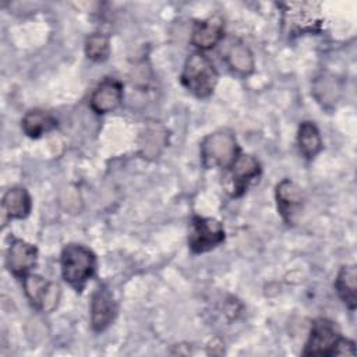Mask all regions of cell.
I'll list each match as a JSON object with an SVG mask.
<instances>
[{"label":"cell","mask_w":357,"mask_h":357,"mask_svg":"<svg viewBox=\"0 0 357 357\" xmlns=\"http://www.w3.org/2000/svg\"><path fill=\"white\" fill-rule=\"evenodd\" d=\"M340 337L342 335L332 321L326 318H318L311 325L303 356H335V350Z\"/></svg>","instance_id":"obj_6"},{"label":"cell","mask_w":357,"mask_h":357,"mask_svg":"<svg viewBox=\"0 0 357 357\" xmlns=\"http://www.w3.org/2000/svg\"><path fill=\"white\" fill-rule=\"evenodd\" d=\"M123 100V85L119 79L106 77L93 89L89 106L96 114H106L120 106Z\"/></svg>","instance_id":"obj_10"},{"label":"cell","mask_w":357,"mask_h":357,"mask_svg":"<svg viewBox=\"0 0 357 357\" xmlns=\"http://www.w3.org/2000/svg\"><path fill=\"white\" fill-rule=\"evenodd\" d=\"M223 59L227 66L240 73V74H250L254 70V56L251 50L240 40L230 39L225 49H223Z\"/></svg>","instance_id":"obj_15"},{"label":"cell","mask_w":357,"mask_h":357,"mask_svg":"<svg viewBox=\"0 0 357 357\" xmlns=\"http://www.w3.org/2000/svg\"><path fill=\"white\" fill-rule=\"evenodd\" d=\"M225 35V24L220 15H212L206 20L197 21L191 33V43L201 49L208 50L222 42Z\"/></svg>","instance_id":"obj_12"},{"label":"cell","mask_w":357,"mask_h":357,"mask_svg":"<svg viewBox=\"0 0 357 357\" xmlns=\"http://www.w3.org/2000/svg\"><path fill=\"white\" fill-rule=\"evenodd\" d=\"M21 280L25 296L35 310L40 312H52L56 310L61 296V290L57 283L49 282L35 273H29Z\"/></svg>","instance_id":"obj_5"},{"label":"cell","mask_w":357,"mask_h":357,"mask_svg":"<svg viewBox=\"0 0 357 357\" xmlns=\"http://www.w3.org/2000/svg\"><path fill=\"white\" fill-rule=\"evenodd\" d=\"M284 21L294 31H312L315 25L319 24V4L317 3H287L283 4Z\"/></svg>","instance_id":"obj_13"},{"label":"cell","mask_w":357,"mask_h":357,"mask_svg":"<svg viewBox=\"0 0 357 357\" xmlns=\"http://www.w3.org/2000/svg\"><path fill=\"white\" fill-rule=\"evenodd\" d=\"M1 208L8 219H25L32 209L31 195L24 187H13L3 195Z\"/></svg>","instance_id":"obj_14"},{"label":"cell","mask_w":357,"mask_h":357,"mask_svg":"<svg viewBox=\"0 0 357 357\" xmlns=\"http://www.w3.org/2000/svg\"><path fill=\"white\" fill-rule=\"evenodd\" d=\"M57 127V119L49 112L40 109L28 110L22 120L21 128L29 138H40Z\"/></svg>","instance_id":"obj_16"},{"label":"cell","mask_w":357,"mask_h":357,"mask_svg":"<svg viewBox=\"0 0 357 357\" xmlns=\"http://www.w3.org/2000/svg\"><path fill=\"white\" fill-rule=\"evenodd\" d=\"M199 153L206 169H229L241 152L234 134L230 130H219L202 139Z\"/></svg>","instance_id":"obj_3"},{"label":"cell","mask_w":357,"mask_h":357,"mask_svg":"<svg viewBox=\"0 0 357 357\" xmlns=\"http://www.w3.org/2000/svg\"><path fill=\"white\" fill-rule=\"evenodd\" d=\"M297 145L300 153L311 160L314 159L322 149V138L317 126L311 121H303L298 126L297 131Z\"/></svg>","instance_id":"obj_18"},{"label":"cell","mask_w":357,"mask_h":357,"mask_svg":"<svg viewBox=\"0 0 357 357\" xmlns=\"http://www.w3.org/2000/svg\"><path fill=\"white\" fill-rule=\"evenodd\" d=\"M335 287L344 305L354 311L357 307V272L354 265H343L339 269Z\"/></svg>","instance_id":"obj_17"},{"label":"cell","mask_w":357,"mask_h":357,"mask_svg":"<svg viewBox=\"0 0 357 357\" xmlns=\"http://www.w3.org/2000/svg\"><path fill=\"white\" fill-rule=\"evenodd\" d=\"M38 262V250L35 245L21 240L14 238L7 250L6 265L15 278L22 279L29 275L31 271L36 266Z\"/></svg>","instance_id":"obj_9"},{"label":"cell","mask_w":357,"mask_h":357,"mask_svg":"<svg viewBox=\"0 0 357 357\" xmlns=\"http://www.w3.org/2000/svg\"><path fill=\"white\" fill-rule=\"evenodd\" d=\"M109 38L103 33H92L85 42V54L92 61H105L109 57Z\"/></svg>","instance_id":"obj_19"},{"label":"cell","mask_w":357,"mask_h":357,"mask_svg":"<svg viewBox=\"0 0 357 357\" xmlns=\"http://www.w3.org/2000/svg\"><path fill=\"white\" fill-rule=\"evenodd\" d=\"M259 176L261 165L258 159H255L252 155L240 153L234 163L227 169V192L234 198L241 197L247 191L248 185L258 180Z\"/></svg>","instance_id":"obj_7"},{"label":"cell","mask_w":357,"mask_h":357,"mask_svg":"<svg viewBox=\"0 0 357 357\" xmlns=\"http://www.w3.org/2000/svg\"><path fill=\"white\" fill-rule=\"evenodd\" d=\"M356 354V344L353 340L347 337H340L335 350V356H354Z\"/></svg>","instance_id":"obj_20"},{"label":"cell","mask_w":357,"mask_h":357,"mask_svg":"<svg viewBox=\"0 0 357 357\" xmlns=\"http://www.w3.org/2000/svg\"><path fill=\"white\" fill-rule=\"evenodd\" d=\"M225 241V229L213 218L195 215L191 220L188 247L192 254L208 252Z\"/></svg>","instance_id":"obj_4"},{"label":"cell","mask_w":357,"mask_h":357,"mask_svg":"<svg viewBox=\"0 0 357 357\" xmlns=\"http://www.w3.org/2000/svg\"><path fill=\"white\" fill-rule=\"evenodd\" d=\"M218 78L219 74L212 60L201 52H194L187 57L180 75L181 85L199 99L213 93Z\"/></svg>","instance_id":"obj_2"},{"label":"cell","mask_w":357,"mask_h":357,"mask_svg":"<svg viewBox=\"0 0 357 357\" xmlns=\"http://www.w3.org/2000/svg\"><path fill=\"white\" fill-rule=\"evenodd\" d=\"M116 303L106 286H99L91 300V326L95 332L105 331L114 319Z\"/></svg>","instance_id":"obj_11"},{"label":"cell","mask_w":357,"mask_h":357,"mask_svg":"<svg viewBox=\"0 0 357 357\" xmlns=\"http://www.w3.org/2000/svg\"><path fill=\"white\" fill-rule=\"evenodd\" d=\"M278 211L287 225H294L298 218L303 205H304V194L301 188L291 181L290 178H283L275 191Z\"/></svg>","instance_id":"obj_8"},{"label":"cell","mask_w":357,"mask_h":357,"mask_svg":"<svg viewBox=\"0 0 357 357\" xmlns=\"http://www.w3.org/2000/svg\"><path fill=\"white\" fill-rule=\"evenodd\" d=\"M60 266L63 279L81 293L86 282L95 275L96 257L82 244H67L60 255Z\"/></svg>","instance_id":"obj_1"}]
</instances>
